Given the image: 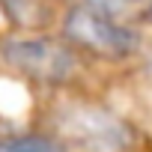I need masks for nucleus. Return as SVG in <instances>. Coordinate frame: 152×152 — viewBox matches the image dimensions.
<instances>
[{
	"instance_id": "39448f33",
	"label": "nucleus",
	"mask_w": 152,
	"mask_h": 152,
	"mask_svg": "<svg viewBox=\"0 0 152 152\" xmlns=\"http://www.w3.org/2000/svg\"><path fill=\"white\" fill-rule=\"evenodd\" d=\"M0 152H69L66 140L45 134V131H27V134H6L0 137Z\"/></svg>"
},
{
	"instance_id": "0eeeda50",
	"label": "nucleus",
	"mask_w": 152,
	"mask_h": 152,
	"mask_svg": "<svg viewBox=\"0 0 152 152\" xmlns=\"http://www.w3.org/2000/svg\"><path fill=\"white\" fill-rule=\"evenodd\" d=\"M146 12H149V18H152V0H149V3H146Z\"/></svg>"
},
{
	"instance_id": "7ed1b4c3",
	"label": "nucleus",
	"mask_w": 152,
	"mask_h": 152,
	"mask_svg": "<svg viewBox=\"0 0 152 152\" xmlns=\"http://www.w3.org/2000/svg\"><path fill=\"white\" fill-rule=\"evenodd\" d=\"M57 125L63 140L69 137L84 152H125L134 140L131 125L96 102H75L69 107L63 104Z\"/></svg>"
},
{
	"instance_id": "f03ea898",
	"label": "nucleus",
	"mask_w": 152,
	"mask_h": 152,
	"mask_svg": "<svg viewBox=\"0 0 152 152\" xmlns=\"http://www.w3.org/2000/svg\"><path fill=\"white\" fill-rule=\"evenodd\" d=\"M63 39L87 57L122 63L143 48V36L122 18L87 3H72L63 15Z\"/></svg>"
},
{
	"instance_id": "423d86ee",
	"label": "nucleus",
	"mask_w": 152,
	"mask_h": 152,
	"mask_svg": "<svg viewBox=\"0 0 152 152\" xmlns=\"http://www.w3.org/2000/svg\"><path fill=\"white\" fill-rule=\"evenodd\" d=\"M75 3H87V6H96L102 12H110L116 18H125L134 9H140L143 3H149V0H75Z\"/></svg>"
},
{
	"instance_id": "20e7f679",
	"label": "nucleus",
	"mask_w": 152,
	"mask_h": 152,
	"mask_svg": "<svg viewBox=\"0 0 152 152\" xmlns=\"http://www.w3.org/2000/svg\"><path fill=\"white\" fill-rule=\"evenodd\" d=\"M0 6H3V15L24 33H39L54 15L48 0H0Z\"/></svg>"
},
{
	"instance_id": "f257e3e1",
	"label": "nucleus",
	"mask_w": 152,
	"mask_h": 152,
	"mask_svg": "<svg viewBox=\"0 0 152 152\" xmlns=\"http://www.w3.org/2000/svg\"><path fill=\"white\" fill-rule=\"evenodd\" d=\"M81 51L45 33H9L0 39V63L42 87H66L81 72Z\"/></svg>"
}]
</instances>
